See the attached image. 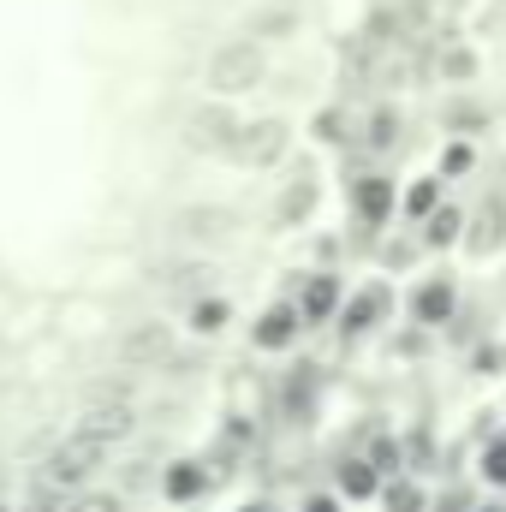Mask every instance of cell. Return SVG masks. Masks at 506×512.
<instances>
[{"instance_id": "6da1fadb", "label": "cell", "mask_w": 506, "mask_h": 512, "mask_svg": "<svg viewBox=\"0 0 506 512\" xmlns=\"http://www.w3.org/2000/svg\"><path fill=\"white\" fill-rule=\"evenodd\" d=\"M203 84H209L215 102H239V96L262 90V84H268V48L251 42V36H227V42H215L209 60H203Z\"/></svg>"}, {"instance_id": "7a4b0ae2", "label": "cell", "mask_w": 506, "mask_h": 512, "mask_svg": "<svg viewBox=\"0 0 506 512\" xmlns=\"http://www.w3.org/2000/svg\"><path fill=\"white\" fill-rule=\"evenodd\" d=\"M108 459H114V453H102V447H90V441L66 435V441H54V447H48V459H42V471H36V489H48V495L72 501V495H84V489L96 483V471H102Z\"/></svg>"}, {"instance_id": "3957f363", "label": "cell", "mask_w": 506, "mask_h": 512, "mask_svg": "<svg viewBox=\"0 0 506 512\" xmlns=\"http://www.w3.org/2000/svg\"><path fill=\"white\" fill-rule=\"evenodd\" d=\"M286 149H292V126H286L280 114H262V120H245V126H239L227 161H239V167H251V173H268V167L286 161Z\"/></svg>"}, {"instance_id": "277c9868", "label": "cell", "mask_w": 506, "mask_h": 512, "mask_svg": "<svg viewBox=\"0 0 506 512\" xmlns=\"http://www.w3.org/2000/svg\"><path fill=\"white\" fill-rule=\"evenodd\" d=\"M72 435H78V441H90V447H102V453H114L120 441L137 435V411H131L126 399H90V405L78 411Z\"/></svg>"}, {"instance_id": "5b68a950", "label": "cell", "mask_w": 506, "mask_h": 512, "mask_svg": "<svg viewBox=\"0 0 506 512\" xmlns=\"http://www.w3.org/2000/svg\"><path fill=\"white\" fill-rule=\"evenodd\" d=\"M393 215H399V179H387L381 167L358 173V179H352V221H358L364 233H387Z\"/></svg>"}, {"instance_id": "8992f818", "label": "cell", "mask_w": 506, "mask_h": 512, "mask_svg": "<svg viewBox=\"0 0 506 512\" xmlns=\"http://www.w3.org/2000/svg\"><path fill=\"white\" fill-rule=\"evenodd\" d=\"M239 108L233 102H203V108H191V120H185V143L197 149V155H227L233 149V137H239Z\"/></svg>"}, {"instance_id": "52a82bcc", "label": "cell", "mask_w": 506, "mask_h": 512, "mask_svg": "<svg viewBox=\"0 0 506 512\" xmlns=\"http://www.w3.org/2000/svg\"><path fill=\"white\" fill-rule=\"evenodd\" d=\"M387 310H393V292H387V280H370L364 292H346V298H340V316H334V328H340L346 340H364V334H376L381 322H387Z\"/></svg>"}, {"instance_id": "ba28073f", "label": "cell", "mask_w": 506, "mask_h": 512, "mask_svg": "<svg viewBox=\"0 0 506 512\" xmlns=\"http://www.w3.org/2000/svg\"><path fill=\"white\" fill-rule=\"evenodd\" d=\"M340 298H346L340 274H334V268H310L304 286H298V298H292V310H298L304 328H328V322L340 316Z\"/></svg>"}, {"instance_id": "9c48e42d", "label": "cell", "mask_w": 506, "mask_h": 512, "mask_svg": "<svg viewBox=\"0 0 506 512\" xmlns=\"http://www.w3.org/2000/svg\"><path fill=\"white\" fill-rule=\"evenodd\" d=\"M405 310H411V322H417L423 334H429V328H447V322L459 316V286H453L447 274H423V280L411 286Z\"/></svg>"}, {"instance_id": "30bf717a", "label": "cell", "mask_w": 506, "mask_h": 512, "mask_svg": "<svg viewBox=\"0 0 506 512\" xmlns=\"http://www.w3.org/2000/svg\"><path fill=\"white\" fill-rule=\"evenodd\" d=\"M120 364L126 370H167L173 364V328L167 322H131L120 334Z\"/></svg>"}, {"instance_id": "8fae6325", "label": "cell", "mask_w": 506, "mask_h": 512, "mask_svg": "<svg viewBox=\"0 0 506 512\" xmlns=\"http://www.w3.org/2000/svg\"><path fill=\"white\" fill-rule=\"evenodd\" d=\"M459 251H465V256H495V251H506V197H483L477 209H465Z\"/></svg>"}, {"instance_id": "7c38bea8", "label": "cell", "mask_w": 506, "mask_h": 512, "mask_svg": "<svg viewBox=\"0 0 506 512\" xmlns=\"http://www.w3.org/2000/svg\"><path fill=\"white\" fill-rule=\"evenodd\" d=\"M298 30H304V6H298V0H262L251 18H245L239 36H251V42L268 48V42H292Z\"/></svg>"}, {"instance_id": "4fadbf2b", "label": "cell", "mask_w": 506, "mask_h": 512, "mask_svg": "<svg viewBox=\"0 0 506 512\" xmlns=\"http://www.w3.org/2000/svg\"><path fill=\"white\" fill-rule=\"evenodd\" d=\"M209 489H215V471H209L203 459H167V465H161V495H167L173 507H197Z\"/></svg>"}, {"instance_id": "5bb4252c", "label": "cell", "mask_w": 506, "mask_h": 512, "mask_svg": "<svg viewBox=\"0 0 506 512\" xmlns=\"http://www.w3.org/2000/svg\"><path fill=\"white\" fill-rule=\"evenodd\" d=\"M298 334H304V322H298L292 298L268 304V310L251 322V346H256V352H292V346H298Z\"/></svg>"}, {"instance_id": "9a60e30c", "label": "cell", "mask_w": 506, "mask_h": 512, "mask_svg": "<svg viewBox=\"0 0 506 512\" xmlns=\"http://www.w3.org/2000/svg\"><path fill=\"white\" fill-rule=\"evenodd\" d=\"M334 495H340V507H364V501H376L381 495L376 465H370L364 453H346V459L334 465Z\"/></svg>"}, {"instance_id": "2e32d148", "label": "cell", "mask_w": 506, "mask_h": 512, "mask_svg": "<svg viewBox=\"0 0 506 512\" xmlns=\"http://www.w3.org/2000/svg\"><path fill=\"white\" fill-rule=\"evenodd\" d=\"M316 203H322V185H316V173L304 167L298 179H286V191H280V203H274V221H280V227H310Z\"/></svg>"}, {"instance_id": "e0dca14e", "label": "cell", "mask_w": 506, "mask_h": 512, "mask_svg": "<svg viewBox=\"0 0 506 512\" xmlns=\"http://www.w3.org/2000/svg\"><path fill=\"white\" fill-rule=\"evenodd\" d=\"M239 221H233V209H221V203H191V209H179V233L191 239V245H215V239H227Z\"/></svg>"}, {"instance_id": "ac0fdd59", "label": "cell", "mask_w": 506, "mask_h": 512, "mask_svg": "<svg viewBox=\"0 0 506 512\" xmlns=\"http://www.w3.org/2000/svg\"><path fill=\"white\" fill-rule=\"evenodd\" d=\"M411 233H417V245H423V251H453V245H459V233H465V209H459V203H441V209H435V215H423Z\"/></svg>"}, {"instance_id": "d6986e66", "label": "cell", "mask_w": 506, "mask_h": 512, "mask_svg": "<svg viewBox=\"0 0 506 512\" xmlns=\"http://www.w3.org/2000/svg\"><path fill=\"white\" fill-rule=\"evenodd\" d=\"M441 203H447V179H441V173H423V179H411V185L399 191V215H405L411 227H417L423 215H435Z\"/></svg>"}, {"instance_id": "ffe728a7", "label": "cell", "mask_w": 506, "mask_h": 512, "mask_svg": "<svg viewBox=\"0 0 506 512\" xmlns=\"http://www.w3.org/2000/svg\"><path fill=\"white\" fill-rule=\"evenodd\" d=\"M310 137H316L322 149H352V143H358V126H352V114L334 102V108H322V114L310 120Z\"/></svg>"}, {"instance_id": "44dd1931", "label": "cell", "mask_w": 506, "mask_h": 512, "mask_svg": "<svg viewBox=\"0 0 506 512\" xmlns=\"http://www.w3.org/2000/svg\"><path fill=\"white\" fill-rule=\"evenodd\" d=\"M227 322H233V304H227L221 292H197V298H191V334H197V340L221 334Z\"/></svg>"}, {"instance_id": "7402d4cb", "label": "cell", "mask_w": 506, "mask_h": 512, "mask_svg": "<svg viewBox=\"0 0 506 512\" xmlns=\"http://www.w3.org/2000/svg\"><path fill=\"white\" fill-rule=\"evenodd\" d=\"M358 143H364L370 155H381V149H393V143H399V114H393L387 102H376V108L364 114V126H358Z\"/></svg>"}, {"instance_id": "603a6c76", "label": "cell", "mask_w": 506, "mask_h": 512, "mask_svg": "<svg viewBox=\"0 0 506 512\" xmlns=\"http://www.w3.org/2000/svg\"><path fill=\"white\" fill-rule=\"evenodd\" d=\"M316 387H322V376H316V364H292V376L280 382V405L286 411H310V399H316Z\"/></svg>"}, {"instance_id": "cb8c5ba5", "label": "cell", "mask_w": 506, "mask_h": 512, "mask_svg": "<svg viewBox=\"0 0 506 512\" xmlns=\"http://www.w3.org/2000/svg\"><path fill=\"white\" fill-rule=\"evenodd\" d=\"M376 501H381V512H423V507H429V495H423V483H417V477H387Z\"/></svg>"}, {"instance_id": "d4e9b609", "label": "cell", "mask_w": 506, "mask_h": 512, "mask_svg": "<svg viewBox=\"0 0 506 512\" xmlns=\"http://www.w3.org/2000/svg\"><path fill=\"white\" fill-rule=\"evenodd\" d=\"M441 126L453 131V137H465V143H471L477 131H489V108H483V102H471V96H459V102L441 114Z\"/></svg>"}, {"instance_id": "484cf974", "label": "cell", "mask_w": 506, "mask_h": 512, "mask_svg": "<svg viewBox=\"0 0 506 512\" xmlns=\"http://www.w3.org/2000/svg\"><path fill=\"white\" fill-rule=\"evenodd\" d=\"M376 256H381V268H393V274H399V268H411V262L423 256V245H417V233H393V227H387V233H381V245H376Z\"/></svg>"}, {"instance_id": "4316f807", "label": "cell", "mask_w": 506, "mask_h": 512, "mask_svg": "<svg viewBox=\"0 0 506 512\" xmlns=\"http://www.w3.org/2000/svg\"><path fill=\"white\" fill-rule=\"evenodd\" d=\"M477 477H483L489 489H506V429L483 435V453H477Z\"/></svg>"}, {"instance_id": "83f0119b", "label": "cell", "mask_w": 506, "mask_h": 512, "mask_svg": "<svg viewBox=\"0 0 506 512\" xmlns=\"http://www.w3.org/2000/svg\"><path fill=\"white\" fill-rule=\"evenodd\" d=\"M399 459H405V477H423V471L435 465V435H429V429H411V435L399 441Z\"/></svg>"}, {"instance_id": "f1b7e54d", "label": "cell", "mask_w": 506, "mask_h": 512, "mask_svg": "<svg viewBox=\"0 0 506 512\" xmlns=\"http://www.w3.org/2000/svg\"><path fill=\"white\" fill-rule=\"evenodd\" d=\"M364 459L376 465L381 483H387V477H405V459H399V435H376V441L364 447Z\"/></svg>"}, {"instance_id": "f546056e", "label": "cell", "mask_w": 506, "mask_h": 512, "mask_svg": "<svg viewBox=\"0 0 506 512\" xmlns=\"http://www.w3.org/2000/svg\"><path fill=\"white\" fill-rule=\"evenodd\" d=\"M471 167H477V149H471V143H465V137H453V143H447V155H441V167H435V173H441V179H459V173H471Z\"/></svg>"}, {"instance_id": "4dcf8cb0", "label": "cell", "mask_w": 506, "mask_h": 512, "mask_svg": "<svg viewBox=\"0 0 506 512\" xmlns=\"http://www.w3.org/2000/svg\"><path fill=\"white\" fill-rule=\"evenodd\" d=\"M66 512H126V501L120 495H72Z\"/></svg>"}, {"instance_id": "1f68e13d", "label": "cell", "mask_w": 506, "mask_h": 512, "mask_svg": "<svg viewBox=\"0 0 506 512\" xmlns=\"http://www.w3.org/2000/svg\"><path fill=\"white\" fill-rule=\"evenodd\" d=\"M471 370H477V376H506V346H477Z\"/></svg>"}, {"instance_id": "d6a6232c", "label": "cell", "mask_w": 506, "mask_h": 512, "mask_svg": "<svg viewBox=\"0 0 506 512\" xmlns=\"http://www.w3.org/2000/svg\"><path fill=\"white\" fill-rule=\"evenodd\" d=\"M423 512H471V495H465V489H447L441 501H429Z\"/></svg>"}, {"instance_id": "836d02e7", "label": "cell", "mask_w": 506, "mask_h": 512, "mask_svg": "<svg viewBox=\"0 0 506 512\" xmlns=\"http://www.w3.org/2000/svg\"><path fill=\"white\" fill-rule=\"evenodd\" d=\"M298 512H346L340 507V495H334V489H316V495H304V507Z\"/></svg>"}, {"instance_id": "e575fe53", "label": "cell", "mask_w": 506, "mask_h": 512, "mask_svg": "<svg viewBox=\"0 0 506 512\" xmlns=\"http://www.w3.org/2000/svg\"><path fill=\"white\" fill-rule=\"evenodd\" d=\"M471 512H506V501H471Z\"/></svg>"}, {"instance_id": "d590c367", "label": "cell", "mask_w": 506, "mask_h": 512, "mask_svg": "<svg viewBox=\"0 0 506 512\" xmlns=\"http://www.w3.org/2000/svg\"><path fill=\"white\" fill-rule=\"evenodd\" d=\"M441 6H453V12H471V6H477V0H441Z\"/></svg>"}, {"instance_id": "8d00e7d4", "label": "cell", "mask_w": 506, "mask_h": 512, "mask_svg": "<svg viewBox=\"0 0 506 512\" xmlns=\"http://www.w3.org/2000/svg\"><path fill=\"white\" fill-rule=\"evenodd\" d=\"M239 512H274V507H268V501H245Z\"/></svg>"}, {"instance_id": "74e56055", "label": "cell", "mask_w": 506, "mask_h": 512, "mask_svg": "<svg viewBox=\"0 0 506 512\" xmlns=\"http://www.w3.org/2000/svg\"><path fill=\"white\" fill-rule=\"evenodd\" d=\"M24 512H36V507H24Z\"/></svg>"}]
</instances>
